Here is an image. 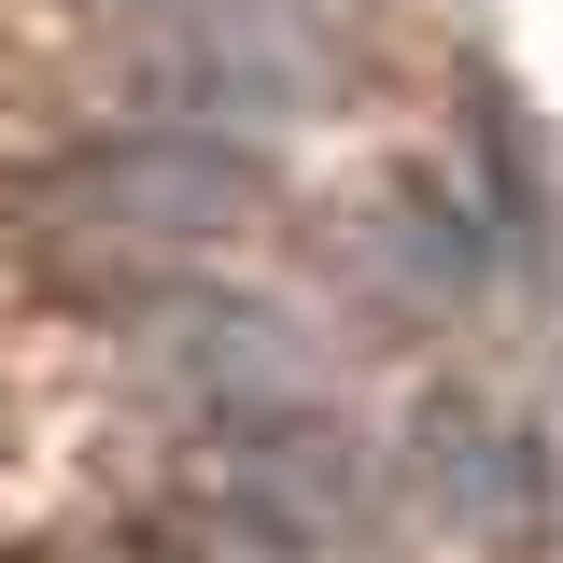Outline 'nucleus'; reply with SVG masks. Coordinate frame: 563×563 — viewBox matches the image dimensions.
<instances>
[{
  "label": "nucleus",
  "mask_w": 563,
  "mask_h": 563,
  "mask_svg": "<svg viewBox=\"0 0 563 563\" xmlns=\"http://www.w3.org/2000/svg\"><path fill=\"white\" fill-rule=\"evenodd\" d=\"M310 99V70L254 0H198L169 43H155V113L169 128H211V141H268L282 113Z\"/></svg>",
  "instance_id": "nucleus-1"
}]
</instances>
